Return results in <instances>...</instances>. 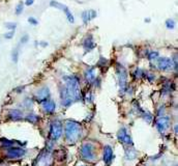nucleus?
<instances>
[{
    "mask_svg": "<svg viewBox=\"0 0 178 166\" xmlns=\"http://www.w3.org/2000/svg\"><path fill=\"white\" fill-rule=\"evenodd\" d=\"M133 75H134V77H135L136 79H139V78H142V77L145 75V72H144L142 69H140V68H137L135 70V72L133 73Z\"/></svg>",
    "mask_w": 178,
    "mask_h": 166,
    "instance_id": "obj_22",
    "label": "nucleus"
},
{
    "mask_svg": "<svg viewBox=\"0 0 178 166\" xmlns=\"http://www.w3.org/2000/svg\"><path fill=\"white\" fill-rule=\"evenodd\" d=\"M39 45H41V47H47L48 43H47V42H39Z\"/></svg>",
    "mask_w": 178,
    "mask_h": 166,
    "instance_id": "obj_39",
    "label": "nucleus"
},
{
    "mask_svg": "<svg viewBox=\"0 0 178 166\" xmlns=\"http://www.w3.org/2000/svg\"><path fill=\"white\" fill-rule=\"evenodd\" d=\"M64 14H65V16H66V18H68V21L70 23H74L75 22V18H74V16H73V14L70 12V10H68V7L66 6L65 8H64Z\"/></svg>",
    "mask_w": 178,
    "mask_h": 166,
    "instance_id": "obj_20",
    "label": "nucleus"
},
{
    "mask_svg": "<svg viewBox=\"0 0 178 166\" xmlns=\"http://www.w3.org/2000/svg\"><path fill=\"white\" fill-rule=\"evenodd\" d=\"M166 27L168 29H173L175 27V22L172 19H167L166 20Z\"/></svg>",
    "mask_w": 178,
    "mask_h": 166,
    "instance_id": "obj_29",
    "label": "nucleus"
},
{
    "mask_svg": "<svg viewBox=\"0 0 178 166\" xmlns=\"http://www.w3.org/2000/svg\"><path fill=\"white\" fill-rule=\"evenodd\" d=\"M147 57L149 60H154L158 58V51H150L147 53Z\"/></svg>",
    "mask_w": 178,
    "mask_h": 166,
    "instance_id": "obj_24",
    "label": "nucleus"
},
{
    "mask_svg": "<svg viewBox=\"0 0 178 166\" xmlns=\"http://www.w3.org/2000/svg\"><path fill=\"white\" fill-rule=\"evenodd\" d=\"M64 85L60 86V99L64 107H68L74 102L81 100L80 80L76 76H64L62 78Z\"/></svg>",
    "mask_w": 178,
    "mask_h": 166,
    "instance_id": "obj_1",
    "label": "nucleus"
},
{
    "mask_svg": "<svg viewBox=\"0 0 178 166\" xmlns=\"http://www.w3.org/2000/svg\"><path fill=\"white\" fill-rule=\"evenodd\" d=\"M169 125H170V117L168 116H162L155 121V127L160 133H164L169 128Z\"/></svg>",
    "mask_w": 178,
    "mask_h": 166,
    "instance_id": "obj_10",
    "label": "nucleus"
},
{
    "mask_svg": "<svg viewBox=\"0 0 178 166\" xmlns=\"http://www.w3.org/2000/svg\"><path fill=\"white\" fill-rule=\"evenodd\" d=\"M117 137H118L119 141L122 142V143H125L127 146H134V142L132 137L126 133V129L125 128H121L119 130V132L117 133Z\"/></svg>",
    "mask_w": 178,
    "mask_h": 166,
    "instance_id": "obj_11",
    "label": "nucleus"
},
{
    "mask_svg": "<svg viewBox=\"0 0 178 166\" xmlns=\"http://www.w3.org/2000/svg\"><path fill=\"white\" fill-rule=\"evenodd\" d=\"M7 116H8V118L12 119V121H18L23 119V113H22V111L19 110V109H12V110L8 111Z\"/></svg>",
    "mask_w": 178,
    "mask_h": 166,
    "instance_id": "obj_12",
    "label": "nucleus"
},
{
    "mask_svg": "<svg viewBox=\"0 0 178 166\" xmlns=\"http://www.w3.org/2000/svg\"><path fill=\"white\" fill-rule=\"evenodd\" d=\"M84 77H85V80H86L87 82L92 83L96 79V77H95V69H94L93 67L88 68L86 71H85Z\"/></svg>",
    "mask_w": 178,
    "mask_h": 166,
    "instance_id": "obj_15",
    "label": "nucleus"
},
{
    "mask_svg": "<svg viewBox=\"0 0 178 166\" xmlns=\"http://www.w3.org/2000/svg\"><path fill=\"white\" fill-rule=\"evenodd\" d=\"M1 142V146L2 148H9L14 146V142L15 141H12V140H7V139H1L0 140Z\"/></svg>",
    "mask_w": 178,
    "mask_h": 166,
    "instance_id": "obj_21",
    "label": "nucleus"
},
{
    "mask_svg": "<svg viewBox=\"0 0 178 166\" xmlns=\"http://www.w3.org/2000/svg\"><path fill=\"white\" fill-rule=\"evenodd\" d=\"M43 109L46 113H48V114H52V113L55 111L56 105L53 101H47V102L43 103Z\"/></svg>",
    "mask_w": 178,
    "mask_h": 166,
    "instance_id": "obj_16",
    "label": "nucleus"
},
{
    "mask_svg": "<svg viewBox=\"0 0 178 166\" xmlns=\"http://www.w3.org/2000/svg\"><path fill=\"white\" fill-rule=\"evenodd\" d=\"M22 106L26 109H30L31 107H32V100H31L30 98H26L24 101H23Z\"/></svg>",
    "mask_w": 178,
    "mask_h": 166,
    "instance_id": "obj_23",
    "label": "nucleus"
},
{
    "mask_svg": "<svg viewBox=\"0 0 178 166\" xmlns=\"http://www.w3.org/2000/svg\"><path fill=\"white\" fill-rule=\"evenodd\" d=\"M112 159H113V148L110 146H106L104 148V157H102V160H104V162L106 164H109L112 161Z\"/></svg>",
    "mask_w": 178,
    "mask_h": 166,
    "instance_id": "obj_13",
    "label": "nucleus"
},
{
    "mask_svg": "<svg viewBox=\"0 0 178 166\" xmlns=\"http://www.w3.org/2000/svg\"><path fill=\"white\" fill-rule=\"evenodd\" d=\"M81 134H82V127L78 121H66L65 128H64V135H65V140L68 143H75L78 141L81 137Z\"/></svg>",
    "mask_w": 178,
    "mask_h": 166,
    "instance_id": "obj_2",
    "label": "nucleus"
},
{
    "mask_svg": "<svg viewBox=\"0 0 178 166\" xmlns=\"http://www.w3.org/2000/svg\"><path fill=\"white\" fill-rule=\"evenodd\" d=\"M22 90H24V86H20V87H17L16 89H15V91H17L18 94H20Z\"/></svg>",
    "mask_w": 178,
    "mask_h": 166,
    "instance_id": "obj_38",
    "label": "nucleus"
},
{
    "mask_svg": "<svg viewBox=\"0 0 178 166\" xmlns=\"http://www.w3.org/2000/svg\"><path fill=\"white\" fill-rule=\"evenodd\" d=\"M33 3H34V0H26V1H25V4H26L27 6L32 5Z\"/></svg>",
    "mask_w": 178,
    "mask_h": 166,
    "instance_id": "obj_37",
    "label": "nucleus"
},
{
    "mask_svg": "<svg viewBox=\"0 0 178 166\" xmlns=\"http://www.w3.org/2000/svg\"><path fill=\"white\" fill-rule=\"evenodd\" d=\"M80 155L85 161L93 162L96 158L95 148L90 142H85V143L82 144V146L80 148Z\"/></svg>",
    "mask_w": 178,
    "mask_h": 166,
    "instance_id": "obj_3",
    "label": "nucleus"
},
{
    "mask_svg": "<svg viewBox=\"0 0 178 166\" xmlns=\"http://www.w3.org/2000/svg\"><path fill=\"white\" fill-rule=\"evenodd\" d=\"M50 6L58 8V10H64V8L66 7V5H64V4L60 3V2H58V1H55V0H52V1L50 2Z\"/></svg>",
    "mask_w": 178,
    "mask_h": 166,
    "instance_id": "obj_19",
    "label": "nucleus"
},
{
    "mask_svg": "<svg viewBox=\"0 0 178 166\" xmlns=\"http://www.w3.org/2000/svg\"><path fill=\"white\" fill-rule=\"evenodd\" d=\"M26 155V151L22 148H17V146H12L9 148H6L5 157L7 159H20Z\"/></svg>",
    "mask_w": 178,
    "mask_h": 166,
    "instance_id": "obj_6",
    "label": "nucleus"
},
{
    "mask_svg": "<svg viewBox=\"0 0 178 166\" xmlns=\"http://www.w3.org/2000/svg\"><path fill=\"white\" fill-rule=\"evenodd\" d=\"M108 64V59H106L105 57H100V61L97 62V66L98 67H106V64Z\"/></svg>",
    "mask_w": 178,
    "mask_h": 166,
    "instance_id": "obj_31",
    "label": "nucleus"
},
{
    "mask_svg": "<svg viewBox=\"0 0 178 166\" xmlns=\"http://www.w3.org/2000/svg\"><path fill=\"white\" fill-rule=\"evenodd\" d=\"M116 74L118 77V82H119V87H120V91L124 92L126 89V82H127V73L124 67L121 64H117L116 67Z\"/></svg>",
    "mask_w": 178,
    "mask_h": 166,
    "instance_id": "obj_5",
    "label": "nucleus"
},
{
    "mask_svg": "<svg viewBox=\"0 0 178 166\" xmlns=\"http://www.w3.org/2000/svg\"><path fill=\"white\" fill-rule=\"evenodd\" d=\"M28 23L31 25H33V26H36V25L39 24V21H37L35 18H33V17H30V18H28Z\"/></svg>",
    "mask_w": 178,
    "mask_h": 166,
    "instance_id": "obj_32",
    "label": "nucleus"
},
{
    "mask_svg": "<svg viewBox=\"0 0 178 166\" xmlns=\"http://www.w3.org/2000/svg\"><path fill=\"white\" fill-rule=\"evenodd\" d=\"M174 130H175V133H177V126H175Z\"/></svg>",
    "mask_w": 178,
    "mask_h": 166,
    "instance_id": "obj_40",
    "label": "nucleus"
},
{
    "mask_svg": "<svg viewBox=\"0 0 178 166\" xmlns=\"http://www.w3.org/2000/svg\"><path fill=\"white\" fill-rule=\"evenodd\" d=\"M158 68L162 71H170L173 69V62L171 58L168 57H158Z\"/></svg>",
    "mask_w": 178,
    "mask_h": 166,
    "instance_id": "obj_9",
    "label": "nucleus"
},
{
    "mask_svg": "<svg viewBox=\"0 0 178 166\" xmlns=\"http://www.w3.org/2000/svg\"><path fill=\"white\" fill-rule=\"evenodd\" d=\"M14 34H15V31H8V32H6L5 34H4V37H5L6 39H10L14 37Z\"/></svg>",
    "mask_w": 178,
    "mask_h": 166,
    "instance_id": "obj_33",
    "label": "nucleus"
},
{
    "mask_svg": "<svg viewBox=\"0 0 178 166\" xmlns=\"http://www.w3.org/2000/svg\"><path fill=\"white\" fill-rule=\"evenodd\" d=\"M29 41V37H28V34H24L23 35L22 37H21V44H26L27 42Z\"/></svg>",
    "mask_w": 178,
    "mask_h": 166,
    "instance_id": "obj_34",
    "label": "nucleus"
},
{
    "mask_svg": "<svg viewBox=\"0 0 178 166\" xmlns=\"http://www.w3.org/2000/svg\"><path fill=\"white\" fill-rule=\"evenodd\" d=\"M143 118L145 121L150 124L152 121V119H153V117H152V114L150 112H143Z\"/></svg>",
    "mask_w": 178,
    "mask_h": 166,
    "instance_id": "obj_26",
    "label": "nucleus"
},
{
    "mask_svg": "<svg viewBox=\"0 0 178 166\" xmlns=\"http://www.w3.org/2000/svg\"><path fill=\"white\" fill-rule=\"evenodd\" d=\"M62 136V124L60 121H53L50 125L49 138L53 141L58 140Z\"/></svg>",
    "mask_w": 178,
    "mask_h": 166,
    "instance_id": "obj_4",
    "label": "nucleus"
},
{
    "mask_svg": "<svg viewBox=\"0 0 178 166\" xmlns=\"http://www.w3.org/2000/svg\"><path fill=\"white\" fill-rule=\"evenodd\" d=\"M4 25H5V27L7 29H10V31H14L15 29L17 28V23H14V22H6Z\"/></svg>",
    "mask_w": 178,
    "mask_h": 166,
    "instance_id": "obj_30",
    "label": "nucleus"
},
{
    "mask_svg": "<svg viewBox=\"0 0 178 166\" xmlns=\"http://www.w3.org/2000/svg\"><path fill=\"white\" fill-rule=\"evenodd\" d=\"M81 166H84V165H81Z\"/></svg>",
    "mask_w": 178,
    "mask_h": 166,
    "instance_id": "obj_41",
    "label": "nucleus"
},
{
    "mask_svg": "<svg viewBox=\"0 0 178 166\" xmlns=\"http://www.w3.org/2000/svg\"><path fill=\"white\" fill-rule=\"evenodd\" d=\"M137 157V152L134 148H125V158L126 160H134Z\"/></svg>",
    "mask_w": 178,
    "mask_h": 166,
    "instance_id": "obj_17",
    "label": "nucleus"
},
{
    "mask_svg": "<svg viewBox=\"0 0 178 166\" xmlns=\"http://www.w3.org/2000/svg\"><path fill=\"white\" fill-rule=\"evenodd\" d=\"M146 78H148V80L150 81V82H152V81L154 80V79H155V76H154L153 74H149V73H147V74H146Z\"/></svg>",
    "mask_w": 178,
    "mask_h": 166,
    "instance_id": "obj_36",
    "label": "nucleus"
},
{
    "mask_svg": "<svg viewBox=\"0 0 178 166\" xmlns=\"http://www.w3.org/2000/svg\"><path fill=\"white\" fill-rule=\"evenodd\" d=\"M25 119H26L27 121H29V123L31 124H36L37 121H39V119H41V117L39 116V115L34 114V113H30V114H28L26 117H25Z\"/></svg>",
    "mask_w": 178,
    "mask_h": 166,
    "instance_id": "obj_18",
    "label": "nucleus"
},
{
    "mask_svg": "<svg viewBox=\"0 0 178 166\" xmlns=\"http://www.w3.org/2000/svg\"><path fill=\"white\" fill-rule=\"evenodd\" d=\"M50 98V89L47 86H44L41 89H39L35 94V100L39 104H43V103L49 101Z\"/></svg>",
    "mask_w": 178,
    "mask_h": 166,
    "instance_id": "obj_8",
    "label": "nucleus"
},
{
    "mask_svg": "<svg viewBox=\"0 0 178 166\" xmlns=\"http://www.w3.org/2000/svg\"><path fill=\"white\" fill-rule=\"evenodd\" d=\"M88 12H89V17H90V19H91V20H92V19H94V18L96 17V12H95V10H89Z\"/></svg>",
    "mask_w": 178,
    "mask_h": 166,
    "instance_id": "obj_35",
    "label": "nucleus"
},
{
    "mask_svg": "<svg viewBox=\"0 0 178 166\" xmlns=\"http://www.w3.org/2000/svg\"><path fill=\"white\" fill-rule=\"evenodd\" d=\"M50 161H51V153L49 151H43L34 161V166H48Z\"/></svg>",
    "mask_w": 178,
    "mask_h": 166,
    "instance_id": "obj_7",
    "label": "nucleus"
},
{
    "mask_svg": "<svg viewBox=\"0 0 178 166\" xmlns=\"http://www.w3.org/2000/svg\"><path fill=\"white\" fill-rule=\"evenodd\" d=\"M83 47H84V49L86 52L91 51L92 49H94V48L96 47V44L94 43L92 35H88V37L83 41Z\"/></svg>",
    "mask_w": 178,
    "mask_h": 166,
    "instance_id": "obj_14",
    "label": "nucleus"
},
{
    "mask_svg": "<svg viewBox=\"0 0 178 166\" xmlns=\"http://www.w3.org/2000/svg\"><path fill=\"white\" fill-rule=\"evenodd\" d=\"M23 10H24V3L23 2H19L16 6L15 12H16V15H21L23 12Z\"/></svg>",
    "mask_w": 178,
    "mask_h": 166,
    "instance_id": "obj_25",
    "label": "nucleus"
},
{
    "mask_svg": "<svg viewBox=\"0 0 178 166\" xmlns=\"http://www.w3.org/2000/svg\"><path fill=\"white\" fill-rule=\"evenodd\" d=\"M82 19H83V22L86 24V23H88L89 21H91V19H90L89 17V12L88 10H84V12H82Z\"/></svg>",
    "mask_w": 178,
    "mask_h": 166,
    "instance_id": "obj_27",
    "label": "nucleus"
},
{
    "mask_svg": "<svg viewBox=\"0 0 178 166\" xmlns=\"http://www.w3.org/2000/svg\"><path fill=\"white\" fill-rule=\"evenodd\" d=\"M12 59L14 62H18V59H19V48H16L14 49L12 53Z\"/></svg>",
    "mask_w": 178,
    "mask_h": 166,
    "instance_id": "obj_28",
    "label": "nucleus"
}]
</instances>
